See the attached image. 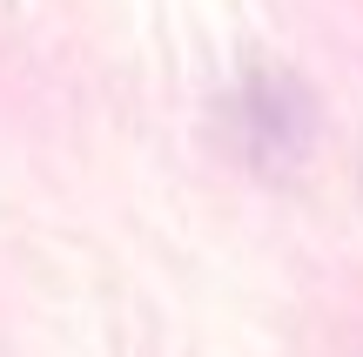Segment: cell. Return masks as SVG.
<instances>
[{
  "label": "cell",
  "mask_w": 363,
  "mask_h": 357,
  "mask_svg": "<svg viewBox=\"0 0 363 357\" xmlns=\"http://www.w3.org/2000/svg\"><path fill=\"white\" fill-rule=\"evenodd\" d=\"M222 121L235 128L249 162H289L303 142H310V94L283 75H262L222 108Z\"/></svg>",
  "instance_id": "obj_1"
}]
</instances>
